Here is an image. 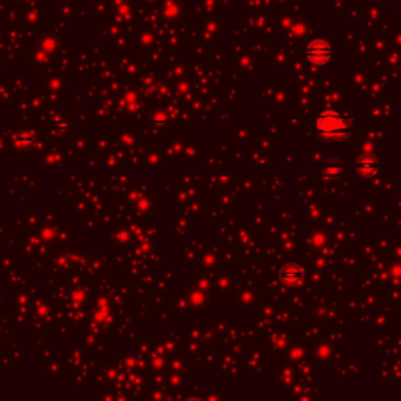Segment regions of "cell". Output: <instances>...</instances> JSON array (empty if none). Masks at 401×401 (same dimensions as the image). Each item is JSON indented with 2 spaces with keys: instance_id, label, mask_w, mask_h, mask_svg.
<instances>
[{
  "instance_id": "1",
  "label": "cell",
  "mask_w": 401,
  "mask_h": 401,
  "mask_svg": "<svg viewBox=\"0 0 401 401\" xmlns=\"http://www.w3.org/2000/svg\"><path fill=\"white\" fill-rule=\"evenodd\" d=\"M315 129L325 140H346L351 133V122L338 112L325 110L317 115Z\"/></svg>"
},
{
  "instance_id": "2",
  "label": "cell",
  "mask_w": 401,
  "mask_h": 401,
  "mask_svg": "<svg viewBox=\"0 0 401 401\" xmlns=\"http://www.w3.org/2000/svg\"><path fill=\"white\" fill-rule=\"evenodd\" d=\"M306 58L314 65L323 66L332 58V47L331 44L325 39H314L306 45L304 49Z\"/></svg>"
},
{
  "instance_id": "3",
  "label": "cell",
  "mask_w": 401,
  "mask_h": 401,
  "mask_svg": "<svg viewBox=\"0 0 401 401\" xmlns=\"http://www.w3.org/2000/svg\"><path fill=\"white\" fill-rule=\"evenodd\" d=\"M281 281L288 287H298L304 279V270L298 264H287L279 271Z\"/></svg>"
},
{
  "instance_id": "4",
  "label": "cell",
  "mask_w": 401,
  "mask_h": 401,
  "mask_svg": "<svg viewBox=\"0 0 401 401\" xmlns=\"http://www.w3.org/2000/svg\"><path fill=\"white\" fill-rule=\"evenodd\" d=\"M354 169L362 177H375L379 173L381 165L378 159H375L373 156H361L354 162Z\"/></svg>"
},
{
  "instance_id": "5",
  "label": "cell",
  "mask_w": 401,
  "mask_h": 401,
  "mask_svg": "<svg viewBox=\"0 0 401 401\" xmlns=\"http://www.w3.org/2000/svg\"><path fill=\"white\" fill-rule=\"evenodd\" d=\"M342 169L343 168H342V165L338 163V162H331L325 169H323V174H325L326 179H335V177L340 176Z\"/></svg>"
}]
</instances>
